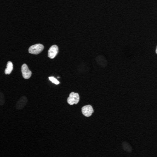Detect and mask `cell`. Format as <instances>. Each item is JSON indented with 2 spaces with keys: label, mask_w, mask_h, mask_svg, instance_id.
Wrapping results in <instances>:
<instances>
[{
  "label": "cell",
  "mask_w": 157,
  "mask_h": 157,
  "mask_svg": "<svg viewBox=\"0 0 157 157\" xmlns=\"http://www.w3.org/2000/svg\"><path fill=\"white\" fill-rule=\"evenodd\" d=\"M44 48V46L41 44H36L31 46L28 48V52L30 54L37 55L40 54Z\"/></svg>",
  "instance_id": "obj_1"
},
{
  "label": "cell",
  "mask_w": 157,
  "mask_h": 157,
  "mask_svg": "<svg viewBox=\"0 0 157 157\" xmlns=\"http://www.w3.org/2000/svg\"><path fill=\"white\" fill-rule=\"evenodd\" d=\"M79 101V95L77 92H72L70 93L67 99V102L70 105L77 104Z\"/></svg>",
  "instance_id": "obj_2"
},
{
  "label": "cell",
  "mask_w": 157,
  "mask_h": 157,
  "mask_svg": "<svg viewBox=\"0 0 157 157\" xmlns=\"http://www.w3.org/2000/svg\"><path fill=\"white\" fill-rule=\"evenodd\" d=\"M21 72L22 76L25 79H28L31 77L32 72L29 69L28 65L25 63L22 64L21 67Z\"/></svg>",
  "instance_id": "obj_3"
},
{
  "label": "cell",
  "mask_w": 157,
  "mask_h": 157,
  "mask_svg": "<svg viewBox=\"0 0 157 157\" xmlns=\"http://www.w3.org/2000/svg\"><path fill=\"white\" fill-rule=\"evenodd\" d=\"M81 112H82L83 115L85 116L89 117L92 115V113L94 112V110L91 105H88L83 106L81 109Z\"/></svg>",
  "instance_id": "obj_4"
},
{
  "label": "cell",
  "mask_w": 157,
  "mask_h": 157,
  "mask_svg": "<svg viewBox=\"0 0 157 157\" xmlns=\"http://www.w3.org/2000/svg\"><path fill=\"white\" fill-rule=\"evenodd\" d=\"M58 52V46L57 45H53L48 50V56L50 59L54 58L57 55Z\"/></svg>",
  "instance_id": "obj_5"
},
{
  "label": "cell",
  "mask_w": 157,
  "mask_h": 157,
  "mask_svg": "<svg viewBox=\"0 0 157 157\" xmlns=\"http://www.w3.org/2000/svg\"><path fill=\"white\" fill-rule=\"evenodd\" d=\"M27 101H28V100H27V98L26 97L23 96L22 98H21L17 103V109L20 110V109H22L24 108V106H25L26 104H27Z\"/></svg>",
  "instance_id": "obj_6"
},
{
  "label": "cell",
  "mask_w": 157,
  "mask_h": 157,
  "mask_svg": "<svg viewBox=\"0 0 157 157\" xmlns=\"http://www.w3.org/2000/svg\"><path fill=\"white\" fill-rule=\"evenodd\" d=\"M13 70V64L11 61L8 62L6 65V68L5 70V73L6 75L11 74Z\"/></svg>",
  "instance_id": "obj_7"
},
{
  "label": "cell",
  "mask_w": 157,
  "mask_h": 157,
  "mask_svg": "<svg viewBox=\"0 0 157 157\" xmlns=\"http://www.w3.org/2000/svg\"><path fill=\"white\" fill-rule=\"evenodd\" d=\"M48 79H49V80L51 81L52 83L55 84L56 85H58V84H60L59 81H58L56 78L53 77V76H50V77H48Z\"/></svg>",
  "instance_id": "obj_8"
},
{
  "label": "cell",
  "mask_w": 157,
  "mask_h": 157,
  "mask_svg": "<svg viewBox=\"0 0 157 157\" xmlns=\"http://www.w3.org/2000/svg\"><path fill=\"white\" fill-rule=\"evenodd\" d=\"M155 52L156 54H157V47H156V49H155Z\"/></svg>",
  "instance_id": "obj_9"
}]
</instances>
